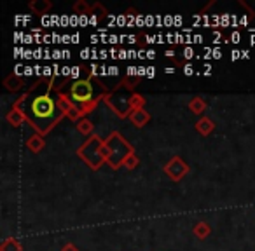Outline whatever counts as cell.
Returning a JSON list of instances; mask_svg holds the SVG:
<instances>
[{"label": "cell", "instance_id": "obj_19", "mask_svg": "<svg viewBox=\"0 0 255 251\" xmlns=\"http://www.w3.org/2000/svg\"><path fill=\"white\" fill-rule=\"evenodd\" d=\"M138 164H140V159H138V156H136V154L133 152V154H129V156H128V159L124 161V164H123V166L126 167V169L133 171V169H135L136 166H138Z\"/></svg>", "mask_w": 255, "mask_h": 251}, {"label": "cell", "instance_id": "obj_5", "mask_svg": "<svg viewBox=\"0 0 255 251\" xmlns=\"http://www.w3.org/2000/svg\"><path fill=\"white\" fill-rule=\"evenodd\" d=\"M33 89V87H32ZM32 89H28V92H25V94H21L18 99L14 101V105L11 106V110H9L7 113H5V120H7L11 126H14V128H18V126H21L23 122H28V119H26V113H25V108H23V105L26 103V98L30 96V91Z\"/></svg>", "mask_w": 255, "mask_h": 251}, {"label": "cell", "instance_id": "obj_21", "mask_svg": "<svg viewBox=\"0 0 255 251\" xmlns=\"http://www.w3.org/2000/svg\"><path fill=\"white\" fill-rule=\"evenodd\" d=\"M136 85H138V79L136 77H124L123 82H121V87L129 89V91H135Z\"/></svg>", "mask_w": 255, "mask_h": 251}, {"label": "cell", "instance_id": "obj_13", "mask_svg": "<svg viewBox=\"0 0 255 251\" xmlns=\"http://www.w3.org/2000/svg\"><path fill=\"white\" fill-rule=\"evenodd\" d=\"M187 106H189V110L194 113V115H203L208 105H206V101L201 98V96H194V98L189 99Z\"/></svg>", "mask_w": 255, "mask_h": 251}, {"label": "cell", "instance_id": "obj_20", "mask_svg": "<svg viewBox=\"0 0 255 251\" xmlns=\"http://www.w3.org/2000/svg\"><path fill=\"white\" fill-rule=\"evenodd\" d=\"M91 14L96 16L98 19H103L107 14H109V12H107V9L103 7V5L100 4V2H95V4L91 5Z\"/></svg>", "mask_w": 255, "mask_h": 251}, {"label": "cell", "instance_id": "obj_17", "mask_svg": "<svg viewBox=\"0 0 255 251\" xmlns=\"http://www.w3.org/2000/svg\"><path fill=\"white\" fill-rule=\"evenodd\" d=\"M77 129H79V133H81V135H84V136H93L95 135V133H93V129H95V126H93V122L89 119H81L77 122Z\"/></svg>", "mask_w": 255, "mask_h": 251}, {"label": "cell", "instance_id": "obj_23", "mask_svg": "<svg viewBox=\"0 0 255 251\" xmlns=\"http://www.w3.org/2000/svg\"><path fill=\"white\" fill-rule=\"evenodd\" d=\"M185 74H187V75H191L192 74V67H191V65H185Z\"/></svg>", "mask_w": 255, "mask_h": 251}, {"label": "cell", "instance_id": "obj_2", "mask_svg": "<svg viewBox=\"0 0 255 251\" xmlns=\"http://www.w3.org/2000/svg\"><path fill=\"white\" fill-rule=\"evenodd\" d=\"M135 152V147L128 142L119 131H112L105 140V159L112 169H119L129 154Z\"/></svg>", "mask_w": 255, "mask_h": 251}, {"label": "cell", "instance_id": "obj_15", "mask_svg": "<svg viewBox=\"0 0 255 251\" xmlns=\"http://www.w3.org/2000/svg\"><path fill=\"white\" fill-rule=\"evenodd\" d=\"M128 103H129V110H140V108H145V96L138 94V92H133L129 98H128Z\"/></svg>", "mask_w": 255, "mask_h": 251}, {"label": "cell", "instance_id": "obj_18", "mask_svg": "<svg viewBox=\"0 0 255 251\" xmlns=\"http://www.w3.org/2000/svg\"><path fill=\"white\" fill-rule=\"evenodd\" d=\"M74 12L75 14H91V5L86 0H77L74 4Z\"/></svg>", "mask_w": 255, "mask_h": 251}, {"label": "cell", "instance_id": "obj_3", "mask_svg": "<svg viewBox=\"0 0 255 251\" xmlns=\"http://www.w3.org/2000/svg\"><path fill=\"white\" fill-rule=\"evenodd\" d=\"M77 157L84 164H88V167H91L93 171L100 169L103 163H107L105 159V140H102L98 135H93L82 143L77 149Z\"/></svg>", "mask_w": 255, "mask_h": 251}, {"label": "cell", "instance_id": "obj_16", "mask_svg": "<svg viewBox=\"0 0 255 251\" xmlns=\"http://www.w3.org/2000/svg\"><path fill=\"white\" fill-rule=\"evenodd\" d=\"M0 251H23L21 244H19L18 239H14V237H7V239L2 241V244H0Z\"/></svg>", "mask_w": 255, "mask_h": 251}, {"label": "cell", "instance_id": "obj_22", "mask_svg": "<svg viewBox=\"0 0 255 251\" xmlns=\"http://www.w3.org/2000/svg\"><path fill=\"white\" fill-rule=\"evenodd\" d=\"M61 251H79V250H77V246H75V244L68 243V244H65V246L61 248Z\"/></svg>", "mask_w": 255, "mask_h": 251}, {"label": "cell", "instance_id": "obj_14", "mask_svg": "<svg viewBox=\"0 0 255 251\" xmlns=\"http://www.w3.org/2000/svg\"><path fill=\"white\" fill-rule=\"evenodd\" d=\"M192 232H194V236L198 237L199 241H205L206 237L212 234V227H210V223H206V222H198L194 225V229H192Z\"/></svg>", "mask_w": 255, "mask_h": 251}, {"label": "cell", "instance_id": "obj_10", "mask_svg": "<svg viewBox=\"0 0 255 251\" xmlns=\"http://www.w3.org/2000/svg\"><path fill=\"white\" fill-rule=\"evenodd\" d=\"M44 147H46V140H44V136L39 135V133H35V135H32L28 140H26V149L33 154L42 152Z\"/></svg>", "mask_w": 255, "mask_h": 251}, {"label": "cell", "instance_id": "obj_8", "mask_svg": "<svg viewBox=\"0 0 255 251\" xmlns=\"http://www.w3.org/2000/svg\"><path fill=\"white\" fill-rule=\"evenodd\" d=\"M129 120H131V124L135 126V128H143V126H147V122L150 120V113L147 112L145 108H140V110H131V113H129Z\"/></svg>", "mask_w": 255, "mask_h": 251}, {"label": "cell", "instance_id": "obj_12", "mask_svg": "<svg viewBox=\"0 0 255 251\" xmlns=\"http://www.w3.org/2000/svg\"><path fill=\"white\" fill-rule=\"evenodd\" d=\"M196 131L199 133V135L203 136H208L210 133H213V129H215V122H213L210 117H201V119L196 122Z\"/></svg>", "mask_w": 255, "mask_h": 251}, {"label": "cell", "instance_id": "obj_6", "mask_svg": "<svg viewBox=\"0 0 255 251\" xmlns=\"http://www.w3.org/2000/svg\"><path fill=\"white\" fill-rule=\"evenodd\" d=\"M189 171H191V167L180 156H173L164 166V173L171 181H180L184 176H187Z\"/></svg>", "mask_w": 255, "mask_h": 251}, {"label": "cell", "instance_id": "obj_1", "mask_svg": "<svg viewBox=\"0 0 255 251\" xmlns=\"http://www.w3.org/2000/svg\"><path fill=\"white\" fill-rule=\"evenodd\" d=\"M51 91L53 89L47 87L46 92L30 98L25 108L28 124L35 129V133L42 136L53 131L54 126L65 117L60 106H58V96H53Z\"/></svg>", "mask_w": 255, "mask_h": 251}, {"label": "cell", "instance_id": "obj_7", "mask_svg": "<svg viewBox=\"0 0 255 251\" xmlns=\"http://www.w3.org/2000/svg\"><path fill=\"white\" fill-rule=\"evenodd\" d=\"M56 96H58V106H60V110L63 112V115L68 117L70 120L79 122V120L82 119L81 108L75 105L74 99L70 98V94H65V92H61V91H56Z\"/></svg>", "mask_w": 255, "mask_h": 251}, {"label": "cell", "instance_id": "obj_4", "mask_svg": "<svg viewBox=\"0 0 255 251\" xmlns=\"http://www.w3.org/2000/svg\"><path fill=\"white\" fill-rule=\"evenodd\" d=\"M70 98L74 99V103L77 106H84L95 101L98 96L95 98V87L91 84V79H77L75 82H72L70 85Z\"/></svg>", "mask_w": 255, "mask_h": 251}, {"label": "cell", "instance_id": "obj_11", "mask_svg": "<svg viewBox=\"0 0 255 251\" xmlns=\"http://www.w3.org/2000/svg\"><path fill=\"white\" fill-rule=\"evenodd\" d=\"M23 85H25V79L19 77V75H16V74H11L4 79V87L7 89V91L16 92V91H19Z\"/></svg>", "mask_w": 255, "mask_h": 251}, {"label": "cell", "instance_id": "obj_9", "mask_svg": "<svg viewBox=\"0 0 255 251\" xmlns=\"http://www.w3.org/2000/svg\"><path fill=\"white\" fill-rule=\"evenodd\" d=\"M28 9L35 14L42 16L53 9V2H49V0H32V2H28Z\"/></svg>", "mask_w": 255, "mask_h": 251}]
</instances>
